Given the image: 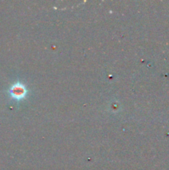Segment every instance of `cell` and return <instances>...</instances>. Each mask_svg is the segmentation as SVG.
I'll list each match as a JSON object with an SVG mask.
<instances>
[{"label":"cell","mask_w":169,"mask_h":170,"mask_svg":"<svg viewBox=\"0 0 169 170\" xmlns=\"http://www.w3.org/2000/svg\"><path fill=\"white\" fill-rule=\"evenodd\" d=\"M27 93V90L23 85L20 84V83H17L13 85L11 89H10V94L11 96L15 99H22L25 96Z\"/></svg>","instance_id":"obj_1"}]
</instances>
